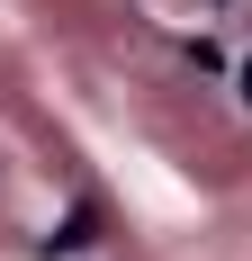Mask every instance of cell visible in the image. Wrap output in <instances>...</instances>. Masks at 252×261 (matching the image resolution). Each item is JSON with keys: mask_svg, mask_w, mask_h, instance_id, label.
<instances>
[{"mask_svg": "<svg viewBox=\"0 0 252 261\" xmlns=\"http://www.w3.org/2000/svg\"><path fill=\"white\" fill-rule=\"evenodd\" d=\"M90 234H99V207H72V216H63V225L45 234V252H81Z\"/></svg>", "mask_w": 252, "mask_h": 261, "instance_id": "cell-1", "label": "cell"}]
</instances>
